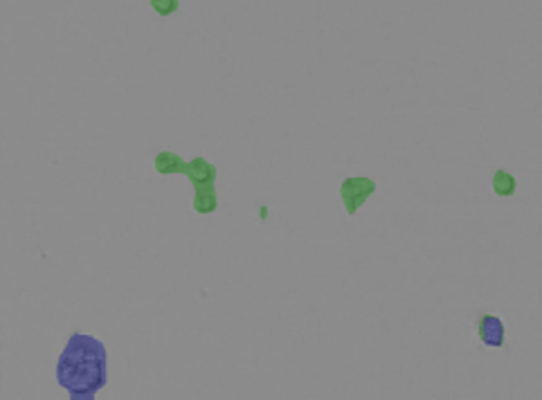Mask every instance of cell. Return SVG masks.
Masks as SVG:
<instances>
[{
	"label": "cell",
	"instance_id": "obj_1",
	"mask_svg": "<svg viewBox=\"0 0 542 400\" xmlns=\"http://www.w3.org/2000/svg\"><path fill=\"white\" fill-rule=\"evenodd\" d=\"M54 376L70 400H95L108 383V353L104 342L93 335L75 333L61 351Z\"/></svg>",
	"mask_w": 542,
	"mask_h": 400
},
{
	"label": "cell",
	"instance_id": "obj_2",
	"mask_svg": "<svg viewBox=\"0 0 542 400\" xmlns=\"http://www.w3.org/2000/svg\"><path fill=\"white\" fill-rule=\"evenodd\" d=\"M183 174H187L189 178H192V183L196 185V192H198V189H210V187H212L216 171H214V167H212L207 160L196 158L189 167L185 165V171H183Z\"/></svg>",
	"mask_w": 542,
	"mask_h": 400
},
{
	"label": "cell",
	"instance_id": "obj_3",
	"mask_svg": "<svg viewBox=\"0 0 542 400\" xmlns=\"http://www.w3.org/2000/svg\"><path fill=\"white\" fill-rule=\"evenodd\" d=\"M480 338L486 347H502L504 344V322L495 315H486L480 324Z\"/></svg>",
	"mask_w": 542,
	"mask_h": 400
},
{
	"label": "cell",
	"instance_id": "obj_4",
	"mask_svg": "<svg viewBox=\"0 0 542 400\" xmlns=\"http://www.w3.org/2000/svg\"><path fill=\"white\" fill-rule=\"evenodd\" d=\"M156 169L160 174H178V171H185V165L174 153H160L156 158Z\"/></svg>",
	"mask_w": 542,
	"mask_h": 400
},
{
	"label": "cell",
	"instance_id": "obj_5",
	"mask_svg": "<svg viewBox=\"0 0 542 400\" xmlns=\"http://www.w3.org/2000/svg\"><path fill=\"white\" fill-rule=\"evenodd\" d=\"M151 7H153V12H156L158 16L167 18V16L178 12L180 3H178V0H151Z\"/></svg>",
	"mask_w": 542,
	"mask_h": 400
}]
</instances>
